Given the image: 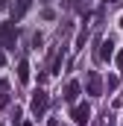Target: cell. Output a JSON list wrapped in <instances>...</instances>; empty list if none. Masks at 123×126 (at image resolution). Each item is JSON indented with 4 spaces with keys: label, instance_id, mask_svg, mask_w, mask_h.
<instances>
[{
    "label": "cell",
    "instance_id": "1",
    "mask_svg": "<svg viewBox=\"0 0 123 126\" xmlns=\"http://www.w3.org/2000/svg\"><path fill=\"white\" fill-rule=\"evenodd\" d=\"M47 106H50V94L38 88V91L32 94V100H30V109H32V114H35V117H44V111H47Z\"/></svg>",
    "mask_w": 123,
    "mask_h": 126
},
{
    "label": "cell",
    "instance_id": "2",
    "mask_svg": "<svg viewBox=\"0 0 123 126\" xmlns=\"http://www.w3.org/2000/svg\"><path fill=\"white\" fill-rule=\"evenodd\" d=\"M88 120H91V106H88V103L76 106V109H73V123L76 126H88Z\"/></svg>",
    "mask_w": 123,
    "mask_h": 126
},
{
    "label": "cell",
    "instance_id": "3",
    "mask_svg": "<svg viewBox=\"0 0 123 126\" xmlns=\"http://www.w3.org/2000/svg\"><path fill=\"white\" fill-rule=\"evenodd\" d=\"M0 41L6 50H15V27L12 24H0Z\"/></svg>",
    "mask_w": 123,
    "mask_h": 126
},
{
    "label": "cell",
    "instance_id": "4",
    "mask_svg": "<svg viewBox=\"0 0 123 126\" xmlns=\"http://www.w3.org/2000/svg\"><path fill=\"white\" fill-rule=\"evenodd\" d=\"M85 82H88V94H91V97H103V79H100V73H97V70L88 73V79H85Z\"/></svg>",
    "mask_w": 123,
    "mask_h": 126
},
{
    "label": "cell",
    "instance_id": "5",
    "mask_svg": "<svg viewBox=\"0 0 123 126\" xmlns=\"http://www.w3.org/2000/svg\"><path fill=\"white\" fill-rule=\"evenodd\" d=\"M79 91H82V85H79V82H67V88H64V100H67V103H76Z\"/></svg>",
    "mask_w": 123,
    "mask_h": 126
},
{
    "label": "cell",
    "instance_id": "6",
    "mask_svg": "<svg viewBox=\"0 0 123 126\" xmlns=\"http://www.w3.org/2000/svg\"><path fill=\"white\" fill-rule=\"evenodd\" d=\"M18 79H21V82H30V62H27V59L18 62Z\"/></svg>",
    "mask_w": 123,
    "mask_h": 126
},
{
    "label": "cell",
    "instance_id": "7",
    "mask_svg": "<svg viewBox=\"0 0 123 126\" xmlns=\"http://www.w3.org/2000/svg\"><path fill=\"white\" fill-rule=\"evenodd\" d=\"M114 56V44H111V38L108 41H103V50H100V59H111Z\"/></svg>",
    "mask_w": 123,
    "mask_h": 126
},
{
    "label": "cell",
    "instance_id": "8",
    "mask_svg": "<svg viewBox=\"0 0 123 126\" xmlns=\"http://www.w3.org/2000/svg\"><path fill=\"white\" fill-rule=\"evenodd\" d=\"M32 0H18V6H15V18H24L27 15V9H30Z\"/></svg>",
    "mask_w": 123,
    "mask_h": 126
},
{
    "label": "cell",
    "instance_id": "9",
    "mask_svg": "<svg viewBox=\"0 0 123 126\" xmlns=\"http://www.w3.org/2000/svg\"><path fill=\"white\" fill-rule=\"evenodd\" d=\"M88 41V30H82L79 35H76V50H82V44Z\"/></svg>",
    "mask_w": 123,
    "mask_h": 126
},
{
    "label": "cell",
    "instance_id": "10",
    "mask_svg": "<svg viewBox=\"0 0 123 126\" xmlns=\"http://www.w3.org/2000/svg\"><path fill=\"white\" fill-rule=\"evenodd\" d=\"M114 59H117V64H120V67H123V50H120V53H117V56H114Z\"/></svg>",
    "mask_w": 123,
    "mask_h": 126
},
{
    "label": "cell",
    "instance_id": "11",
    "mask_svg": "<svg viewBox=\"0 0 123 126\" xmlns=\"http://www.w3.org/2000/svg\"><path fill=\"white\" fill-rule=\"evenodd\" d=\"M6 88H9V85H6V79H0V91H6Z\"/></svg>",
    "mask_w": 123,
    "mask_h": 126
},
{
    "label": "cell",
    "instance_id": "12",
    "mask_svg": "<svg viewBox=\"0 0 123 126\" xmlns=\"http://www.w3.org/2000/svg\"><path fill=\"white\" fill-rule=\"evenodd\" d=\"M0 64H6V56H3V50H0Z\"/></svg>",
    "mask_w": 123,
    "mask_h": 126
},
{
    "label": "cell",
    "instance_id": "13",
    "mask_svg": "<svg viewBox=\"0 0 123 126\" xmlns=\"http://www.w3.org/2000/svg\"><path fill=\"white\" fill-rule=\"evenodd\" d=\"M106 3H114V0H106Z\"/></svg>",
    "mask_w": 123,
    "mask_h": 126
},
{
    "label": "cell",
    "instance_id": "14",
    "mask_svg": "<svg viewBox=\"0 0 123 126\" xmlns=\"http://www.w3.org/2000/svg\"><path fill=\"white\" fill-rule=\"evenodd\" d=\"M120 27H123V18H120Z\"/></svg>",
    "mask_w": 123,
    "mask_h": 126
}]
</instances>
